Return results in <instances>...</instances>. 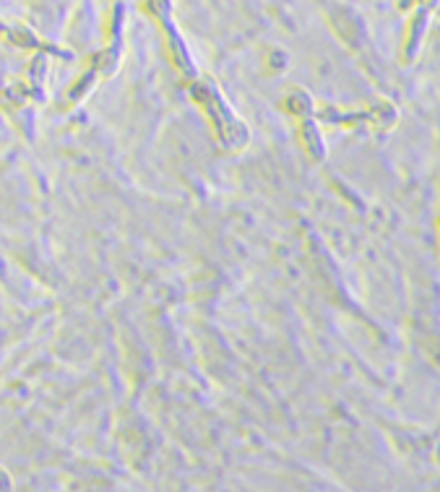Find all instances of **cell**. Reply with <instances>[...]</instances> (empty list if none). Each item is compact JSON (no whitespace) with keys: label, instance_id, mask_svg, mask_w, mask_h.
Segmentation results:
<instances>
[{"label":"cell","instance_id":"6da1fadb","mask_svg":"<svg viewBox=\"0 0 440 492\" xmlns=\"http://www.w3.org/2000/svg\"><path fill=\"white\" fill-rule=\"evenodd\" d=\"M191 97L204 107V112L208 115V120L214 123V130H217L219 141L224 143L227 149H243V146H245L247 143L245 123L234 115L232 107L227 104V99L221 97L219 86H217L211 78H204V81L193 84Z\"/></svg>","mask_w":440,"mask_h":492},{"label":"cell","instance_id":"7a4b0ae2","mask_svg":"<svg viewBox=\"0 0 440 492\" xmlns=\"http://www.w3.org/2000/svg\"><path fill=\"white\" fill-rule=\"evenodd\" d=\"M154 8H156V13H159V19L164 21V29H167L169 47H172V60H175V65L180 68V73L185 78H195L198 76V71H195L193 58L188 55V50H185V42L180 39L178 29H175L172 19H169V0H154Z\"/></svg>","mask_w":440,"mask_h":492},{"label":"cell","instance_id":"3957f363","mask_svg":"<svg viewBox=\"0 0 440 492\" xmlns=\"http://www.w3.org/2000/svg\"><path fill=\"white\" fill-rule=\"evenodd\" d=\"M302 141H305L313 159H323V141H321L318 128H315V123L310 117H305V123H302Z\"/></svg>","mask_w":440,"mask_h":492},{"label":"cell","instance_id":"277c9868","mask_svg":"<svg viewBox=\"0 0 440 492\" xmlns=\"http://www.w3.org/2000/svg\"><path fill=\"white\" fill-rule=\"evenodd\" d=\"M284 107L292 112V115H300V117H308L313 112V102L305 91H295V94L284 102Z\"/></svg>","mask_w":440,"mask_h":492}]
</instances>
